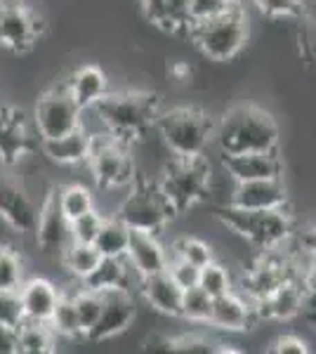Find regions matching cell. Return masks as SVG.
Listing matches in <instances>:
<instances>
[{"label": "cell", "mask_w": 316, "mask_h": 354, "mask_svg": "<svg viewBox=\"0 0 316 354\" xmlns=\"http://www.w3.org/2000/svg\"><path fill=\"white\" fill-rule=\"evenodd\" d=\"M90 111H95L102 128L132 145L135 140H142L151 128H156L163 109H160L158 95L147 90H120V93L109 90L104 100L97 102L95 109Z\"/></svg>", "instance_id": "obj_1"}, {"label": "cell", "mask_w": 316, "mask_h": 354, "mask_svg": "<svg viewBox=\"0 0 316 354\" xmlns=\"http://www.w3.org/2000/svg\"><path fill=\"white\" fill-rule=\"evenodd\" d=\"M279 137V125L272 113L252 104L229 109L215 128V142L222 153L277 151Z\"/></svg>", "instance_id": "obj_2"}, {"label": "cell", "mask_w": 316, "mask_h": 354, "mask_svg": "<svg viewBox=\"0 0 316 354\" xmlns=\"http://www.w3.org/2000/svg\"><path fill=\"white\" fill-rule=\"evenodd\" d=\"M187 36L198 48V53L208 57L210 62H232L248 43V12L239 0L222 12L208 17V19L194 21L189 26Z\"/></svg>", "instance_id": "obj_3"}, {"label": "cell", "mask_w": 316, "mask_h": 354, "mask_svg": "<svg viewBox=\"0 0 316 354\" xmlns=\"http://www.w3.org/2000/svg\"><path fill=\"white\" fill-rule=\"evenodd\" d=\"M215 218L222 222L224 230L234 232L260 253L284 248V243L292 234V218L286 208L245 210L227 203L222 208H217Z\"/></svg>", "instance_id": "obj_4"}, {"label": "cell", "mask_w": 316, "mask_h": 354, "mask_svg": "<svg viewBox=\"0 0 316 354\" xmlns=\"http://www.w3.org/2000/svg\"><path fill=\"white\" fill-rule=\"evenodd\" d=\"M217 121L198 106H177L160 111L156 130L172 156H201L215 140Z\"/></svg>", "instance_id": "obj_5"}, {"label": "cell", "mask_w": 316, "mask_h": 354, "mask_svg": "<svg viewBox=\"0 0 316 354\" xmlns=\"http://www.w3.org/2000/svg\"><path fill=\"white\" fill-rule=\"evenodd\" d=\"M212 185V168L208 158L201 156H170L165 163L158 187L175 208V213H187L194 205L205 201Z\"/></svg>", "instance_id": "obj_6"}, {"label": "cell", "mask_w": 316, "mask_h": 354, "mask_svg": "<svg viewBox=\"0 0 316 354\" xmlns=\"http://www.w3.org/2000/svg\"><path fill=\"white\" fill-rule=\"evenodd\" d=\"M116 215L132 232H151L160 236L177 213L165 198V194L160 192L158 182L154 185V182H147L142 175H135L130 185V194H125Z\"/></svg>", "instance_id": "obj_7"}, {"label": "cell", "mask_w": 316, "mask_h": 354, "mask_svg": "<svg viewBox=\"0 0 316 354\" xmlns=\"http://www.w3.org/2000/svg\"><path fill=\"white\" fill-rule=\"evenodd\" d=\"M130 147L132 145L113 137L104 128H102V133H93V149H90L88 165L97 189L113 192L132 185V180H135V161L130 156Z\"/></svg>", "instance_id": "obj_8"}, {"label": "cell", "mask_w": 316, "mask_h": 354, "mask_svg": "<svg viewBox=\"0 0 316 354\" xmlns=\"http://www.w3.org/2000/svg\"><path fill=\"white\" fill-rule=\"evenodd\" d=\"M83 116L85 111L73 100L64 81L38 97L36 109H33V128H36V135H40V140H55V137L80 128L85 123Z\"/></svg>", "instance_id": "obj_9"}, {"label": "cell", "mask_w": 316, "mask_h": 354, "mask_svg": "<svg viewBox=\"0 0 316 354\" xmlns=\"http://www.w3.org/2000/svg\"><path fill=\"white\" fill-rule=\"evenodd\" d=\"M43 19L21 3H0V48L8 53H28L43 33Z\"/></svg>", "instance_id": "obj_10"}, {"label": "cell", "mask_w": 316, "mask_h": 354, "mask_svg": "<svg viewBox=\"0 0 316 354\" xmlns=\"http://www.w3.org/2000/svg\"><path fill=\"white\" fill-rule=\"evenodd\" d=\"M104 305H102L100 322L85 333L88 342H104L116 335L125 333L137 317V302L130 288H111L102 293Z\"/></svg>", "instance_id": "obj_11"}, {"label": "cell", "mask_w": 316, "mask_h": 354, "mask_svg": "<svg viewBox=\"0 0 316 354\" xmlns=\"http://www.w3.org/2000/svg\"><path fill=\"white\" fill-rule=\"evenodd\" d=\"M40 205L19 182L0 175V220L17 234H33L38 225Z\"/></svg>", "instance_id": "obj_12"}, {"label": "cell", "mask_w": 316, "mask_h": 354, "mask_svg": "<svg viewBox=\"0 0 316 354\" xmlns=\"http://www.w3.org/2000/svg\"><path fill=\"white\" fill-rule=\"evenodd\" d=\"M36 149V137L28 128L26 113L0 106V163L17 165Z\"/></svg>", "instance_id": "obj_13"}, {"label": "cell", "mask_w": 316, "mask_h": 354, "mask_svg": "<svg viewBox=\"0 0 316 354\" xmlns=\"http://www.w3.org/2000/svg\"><path fill=\"white\" fill-rule=\"evenodd\" d=\"M229 205L245 210H272L288 205V192H286L284 177H269V180H250L234 182L229 194Z\"/></svg>", "instance_id": "obj_14"}, {"label": "cell", "mask_w": 316, "mask_h": 354, "mask_svg": "<svg viewBox=\"0 0 316 354\" xmlns=\"http://www.w3.org/2000/svg\"><path fill=\"white\" fill-rule=\"evenodd\" d=\"M222 168L232 182L269 180V177H284V161L279 151H241L222 153Z\"/></svg>", "instance_id": "obj_15"}, {"label": "cell", "mask_w": 316, "mask_h": 354, "mask_svg": "<svg viewBox=\"0 0 316 354\" xmlns=\"http://www.w3.org/2000/svg\"><path fill=\"white\" fill-rule=\"evenodd\" d=\"M260 324L255 302H250L243 293L232 290L222 298L212 300V312L208 326L224 330V333H243Z\"/></svg>", "instance_id": "obj_16"}, {"label": "cell", "mask_w": 316, "mask_h": 354, "mask_svg": "<svg viewBox=\"0 0 316 354\" xmlns=\"http://www.w3.org/2000/svg\"><path fill=\"white\" fill-rule=\"evenodd\" d=\"M33 234H36V243L40 245L43 253L62 255V250L71 241V236H68V220L64 218V213H62V208H59L57 192H50L48 196H45V201L40 203L38 225Z\"/></svg>", "instance_id": "obj_17"}, {"label": "cell", "mask_w": 316, "mask_h": 354, "mask_svg": "<svg viewBox=\"0 0 316 354\" xmlns=\"http://www.w3.org/2000/svg\"><path fill=\"white\" fill-rule=\"evenodd\" d=\"M125 260L130 262L135 277L142 279V277H149V274H156V272L168 270L170 250L163 245V241H160L158 234L132 232L128 253H125Z\"/></svg>", "instance_id": "obj_18"}, {"label": "cell", "mask_w": 316, "mask_h": 354, "mask_svg": "<svg viewBox=\"0 0 316 354\" xmlns=\"http://www.w3.org/2000/svg\"><path fill=\"white\" fill-rule=\"evenodd\" d=\"M304 302H307V290L300 283V277H295L281 283L269 298L257 302L255 310L260 322H290L302 314Z\"/></svg>", "instance_id": "obj_19"}, {"label": "cell", "mask_w": 316, "mask_h": 354, "mask_svg": "<svg viewBox=\"0 0 316 354\" xmlns=\"http://www.w3.org/2000/svg\"><path fill=\"white\" fill-rule=\"evenodd\" d=\"M137 288L154 312L165 314V317H180L182 314V293L185 290L177 286L168 270L137 279Z\"/></svg>", "instance_id": "obj_20"}, {"label": "cell", "mask_w": 316, "mask_h": 354, "mask_svg": "<svg viewBox=\"0 0 316 354\" xmlns=\"http://www.w3.org/2000/svg\"><path fill=\"white\" fill-rule=\"evenodd\" d=\"M40 149L57 165H83L88 163L93 149V133L83 123L80 128L55 140H40Z\"/></svg>", "instance_id": "obj_21"}, {"label": "cell", "mask_w": 316, "mask_h": 354, "mask_svg": "<svg viewBox=\"0 0 316 354\" xmlns=\"http://www.w3.org/2000/svg\"><path fill=\"white\" fill-rule=\"evenodd\" d=\"M59 298H62V290L45 277L24 279V283L19 286V300H21V310H24V319H31V322H50Z\"/></svg>", "instance_id": "obj_22"}, {"label": "cell", "mask_w": 316, "mask_h": 354, "mask_svg": "<svg viewBox=\"0 0 316 354\" xmlns=\"http://www.w3.org/2000/svg\"><path fill=\"white\" fill-rule=\"evenodd\" d=\"M66 85L71 90L73 100L78 102V106L83 111L95 109V104L100 100H104L109 93V78L102 71V66L97 64H83L78 66L71 76L66 78Z\"/></svg>", "instance_id": "obj_23"}, {"label": "cell", "mask_w": 316, "mask_h": 354, "mask_svg": "<svg viewBox=\"0 0 316 354\" xmlns=\"http://www.w3.org/2000/svg\"><path fill=\"white\" fill-rule=\"evenodd\" d=\"M132 277H135V272L125 258H102L97 270L83 281V286L100 290V293L111 288H130Z\"/></svg>", "instance_id": "obj_24"}, {"label": "cell", "mask_w": 316, "mask_h": 354, "mask_svg": "<svg viewBox=\"0 0 316 354\" xmlns=\"http://www.w3.org/2000/svg\"><path fill=\"white\" fill-rule=\"evenodd\" d=\"M59 260H62V267H64L73 279H78V281L83 283L85 279L97 270V265H100V260H102V253L97 250L95 243L68 241L66 248L62 250Z\"/></svg>", "instance_id": "obj_25"}, {"label": "cell", "mask_w": 316, "mask_h": 354, "mask_svg": "<svg viewBox=\"0 0 316 354\" xmlns=\"http://www.w3.org/2000/svg\"><path fill=\"white\" fill-rule=\"evenodd\" d=\"M130 236H132L130 227L118 215H113V218H104V222H102V230L97 234L95 245L102 253V258H125Z\"/></svg>", "instance_id": "obj_26"}, {"label": "cell", "mask_w": 316, "mask_h": 354, "mask_svg": "<svg viewBox=\"0 0 316 354\" xmlns=\"http://www.w3.org/2000/svg\"><path fill=\"white\" fill-rule=\"evenodd\" d=\"M21 354H50L57 350V333L48 322H24L17 326Z\"/></svg>", "instance_id": "obj_27"}, {"label": "cell", "mask_w": 316, "mask_h": 354, "mask_svg": "<svg viewBox=\"0 0 316 354\" xmlns=\"http://www.w3.org/2000/svg\"><path fill=\"white\" fill-rule=\"evenodd\" d=\"M50 326L59 338H68V340H85V330L80 326V319L76 312V305H73V295L71 293H62L59 302H57L53 317H50Z\"/></svg>", "instance_id": "obj_28"}, {"label": "cell", "mask_w": 316, "mask_h": 354, "mask_svg": "<svg viewBox=\"0 0 316 354\" xmlns=\"http://www.w3.org/2000/svg\"><path fill=\"white\" fill-rule=\"evenodd\" d=\"M57 198H59V208H62V213H64V218L68 222L97 208L95 194L90 192L85 185H78V182L62 187V189L57 192Z\"/></svg>", "instance_id": "obj_29"}, {"label": "cell", "mask_w": 316, "mask_h": 354, "mask_svg": "<svg viewBox=\"0 0 316 354\" xmlns=\"http://www.w3.org/2000/svg\"><path fill=\"white\" fill-rule=\"evenodd\" d=\"M198 286L203 288L212 300L222 298V295L232 293V290H236L234 288V281H232V274H229L227 267L217 260H212L205 267H201Z\"/></svg>", "instance_id": "obj_30"}, {"label": "cell", "mask_w": 316, "mask_h": 354, "mask_svg": "<svg viewBox=\"0 0 316 354\" xmlns=\"http://www.w3.org/2000/svg\"><path fill=\"white\" fill-rule=\"evenodd\" d=\"M212 312V298L201 286L185 288L182 293V314L180 319L192 324H208Z\"/></svg>", "instance_id": "obj_31"}, {"label": "cell", "mask_w": 316, "mask_h": 354, "mask_svg": "<svg viewBox=\"0 0 316 354\" xmlns=\"http://www.w3.org/2000/svg\"><path fill=\"white\" fill-rule=\"evenodd\" d=\"M24 283V262L10 245H0V290H19Z\"/></svg>", "instance_id": "obj_32"}, {"label": "cell", "mask_w": 316, "mask_h": 354, "mask_svg": "<svg viewBox=\"0 0 316 354\" xmlns=\"http://www.w3.org/2000/svg\"><path fill=\"white\" fill-rule=\"evenodd\" d=\"M170 253L177 255V258H182V260H187V262H192V265H196L198 270H201V267L208 265V262L215 260L212 245L205 243V241H201V239H196V236H182V239H177V241L172 243Z\"/></svg>", "instance_id": "obj_33"}, {"label": "cell", "mask_w": 316, "mask_h": 354, "mask_svg": "<svg viewBox=\"0 0 316 354\" xmlns=\"http://www.w3.org/2000/svg\"><path fill=\"white\" fill-rule=\"evenodd\" d=\"M73 305H76L78 319H80V326L88 333L90 328L100 322V314H102V305H104V298H102L100 290L93 288H80L76 295H73Z\"/></svg>", "instance_id": "obj_34"}, {"label": "cell", "mask_w": 316, "mask_h": 354, "mask_svg": "<svg viewBox=\"0 0 316 354\" xmlns=\"http://www.w3.org/2000/svg\"><path fill=\"white\" fill-rule=\"evenodd\" d=\"M106 215H102L100 210H90V213L80 215V218L68 222V236L76 243H95L97 234L102 230V222Z\"/></svg>", "instance_id": "obj_35"}, {"label": "cell", "mask_w": 316, "mask_h": 354, "mask_svg": "<svg viewBox=\"0 0 316 354\" xmlns=\"http://www.w3.org/2000/svg\"><path fill=\"white\" fill-rule=\"evenodd\" d=\"M220 340H212L203 333H182L170 338V352H192V354H217Z\"/></svg>", "instance_id": "obj_36"}, {"label": "cell", "mask_w": 316, "mask_h": 354, "mask_svg": "<svg viewBox=\"0 0 316 354\" xmlns=\"http://www.w3.org/2000/svg\"><path fill=\"white\" fill-rule=\"evenodd\" d=\"M165 10L170 19V33H187L194 24V0H165Z\"/></svg>", "instance_id": "obj_37"}, {"label": "cell", "mask_w": 316, "mask_h": 354, "mask_svg": "<svg viewBox=\"0 0 316 354\" xmlns=\"http://www.w3.org/2000/svg\"><path fill=\"white\" fill-rule=\"evenodd\" d=\"M260 8L262 15L272 17V19H292L304 12L302 0H252Z\"/></svg>", "instance_id": "obj_38"}, {"label": "cell", "mask_w": 316, "mask_h": 354, "mask_svg": "<svg viewBox=\"0 0 316 354\" xmlns=\"http://www.w3.org/2000/svg\"><path fill=\"white\" fill-rule=\"evenodd\" d=\"M168 274L175 279V283L180 286L182 290L185 288H192V286H198V277H201V270L192 262L177 258V255L170 253V260H168Z\"/></svg>", "instance_id": "obj_39"}, {"label": "cell", "mask_w": 316, "mask_h": 354, "mask_svg": "<svg viewBox=\"0 0 316 354\" xmlns=\"http://www.w3.org/2000/svg\"><path fill=\"white\" fill-rule=\"evenodd\" d=\"M0 322L8 326H19L24 322L19 290H0Z\"/></svg>", "instance_id": "obj_40"}, {"label": "cell", "mask_w": 316, "mask_h": 354, "mask_svg": "<svg viewBox=\"0 0 316 354\" xmlns=\"http://www.w3.org/2000/svg\"><path fill=\"white\" fill-rule=\"evenodd\" d=\"M269 352H277V354H307L309 352V342L304 340L302 335L284 333V335H279V338L272 342Z\"/></svg>", "instance_id": "obj_41"}, {"label": "cell", "mask_w": 316, "mask_h": 354, "mask_svg": "<svg viewBox=\"0 0 316 354\" xmlns=\"http://www.w3.org/2000/svg\"><path fill=\"white\" fill-rule=\"evenodd\" d=\"M142 10L145 17L151 21L154 26L170 31V19H168V10H165V0H142Z\"/></svg>", "instance_id": "obj_42"}, {"label": "cell", "mask_w": 316, "mask_h": 354, "mask_svg": "<svg viewBox=\"0 0 316 354\" xmlns=\"http://www.w3.org/2000/svg\"><path fill=\"white\" fill-rule=\"evenodd\" d=\"M234 3H239V0H194V21L208 19V17L222 12Z\"/></svg>", "instance_id": "obj_43"}, {"label": "cell", "mask_w": 316, "mask_h": 354, "mask_svg": "<svg viewBox=\"0 0 316 354\" xmlns=\"http://www.w3.org/2000/svg\"><path fill=\"white\" fill-rule=\"evenodd\" d=\"M302 43H304V50H307V57L316 66V10H312V12L307 15V19H304Z\"/></svg>", "instance_id": "obj_44"}, {"label": "cell", "mask_w": 316, "mask_h": 354, "mask_svg": "<svg viewBox=\"0 0 316 354\" xmlns=\"http://www.w3.org/2000/svg\"><path fill=\"white\" fill-rule=\"evenodd\" d=\"M0 354H19V335L17 326L0 322Z\"/></svg>", "instance_id": "obj_45"}, {"label": "cell", "mask_w": 316, "mask_h": 354, "mask_svg": "<svg viewBox=\"0 0 316 354\" xmlns=\"http://www.w3.org/2000/svg\"><path fill=\"white\" fill-rule=\"evenodd\" d=\"M300 283L307 290V295H314L316 298V260H307V265L300 270Z\"/></svg>", "instance_id": "obj_46"}, {"label": "cell", "mask_w": 316, "mask_h": 354, "mask_svg": "<svg viewBox=\"0 0 316 354\" xmlns=\"http://www.w3.org/2000/svg\"><path fill=\"white\" fill-rule=\"evenodd\" d=\"M145 347H147V350H165V352H170V335H149Z\"/></svg>", "instance_id": "obj_47"}, {"label": "cell", "mask_w": 316, "mask_h": 354, "mask_svg": "<svg viewBox=\"0 0 316 354\" xmlns=\"http://www.w3.org/2000/svg\"><path fill=\"white\" fill-rule=\"evenodd\" d=\"M307 250L312 253V258L316 260V232H314V236L309 239V243H307Z\"/></svg>", "instance_id": "obj_48"}]
</instances>
